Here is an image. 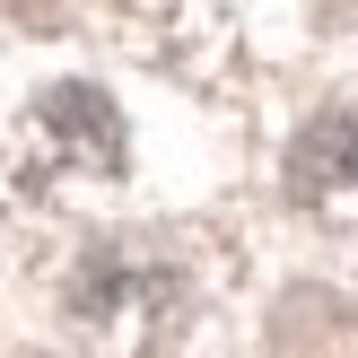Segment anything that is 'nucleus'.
<instances>
[{"label": "nucleus", "mask_w": 358, "mask_h": 358, "mask_svg": "<svg viewBox=\"0 0 358 358\" xmlns=\"http://www.w3.org/2000/svg\"><path fill=\"white\" fill-rule=\"evenodd\" d=\"M9 9H52V0H9Z\"/></svg>", "instance_id": "7ed1b4c3"}, {"label": "nucleus", "mask_w": 358, "mask_h": 358, "mask_svg": "<svg viewBox=\"0 0 358 358\" xmlns=\"http://www.w3.org/2000/svg\"><path fill=\"white\" fill-rule=\"evenodd\" d=\"M358 184V105H341V114H315L306 131H297L289 149V192H350Z\"/></svg>", "instance_id": "f03ea898"}, {"label": "nucleus", "mask_w": 358, "mask_h": 358, "mask_svg": "<svg viewBox=\"0 0 358 358\" xmlns=\"http://www.w3.org/2000/svg\"><path fill=\"white\" fill-rule=\"evenodd\" d=\"M35 114H44V140H52V149H70L79 166H122V114H114L105 87L62 79V87H44Z\"/></svg>", "instance_id": "f257e3e1"}]
</instances>
